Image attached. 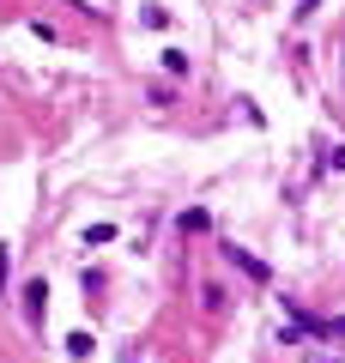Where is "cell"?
Returning <instances> with one entry per match:
<instances>
[{
  "instance_id": "cell-9",
  "label": "cell",
  "mask_w": 345,
  "mask_h": 363,
  "mask_svg": "<svg viewBox=\"0 0 345 363\" xmlns=\"http://www.w3.org/2000/svg\"><path fill=\"white\" fill-rule=\"evenodd\" d=\"M339 73H345V67H339Z\"/></svg>"
},
{
  "instance_id": "cell-3",
  "label": "cell",
  "mask_w": 345,
  "mask_h": 363,
  "mask_svg": "<svg viewBox=\"0 0 345 363\" xmlns=\"http://www.w3.org/2000/svg\"><path fill=\"white\" fill-rule=\"evenodd\" d=\"M164 73L182 79V73H188V55H182V49H164Z\"/></svg>"
},
{
  "instance_id": "cell-5",
  "label": "cell",
  "mask_w": 345,
  "mask_h": 363,
  "mask_svg": "<svg viewBox=\"0 0 345 363\" xmlns=\"http://www.w3.org/2000/svg\"><path fill=\"white\" fill-rule=\"evenodd\" d=\"M85 242H97V248H103V242H115V224H91V230H85Z\"/></svg>"
},
{
  "instance_id": "cell-7",
  "label": "cell",
  "mask_w": 345,
  "mask_h": 363,
  "mask_svg": "<svg viewBox=\"0 0 345 363\" xmlns=\"http://www.w3.org/2000/svg\"><path fill=\"white\" fill-rule=\"evenodd\" d=\"M6 272H13V267H6V248H0V285H6Z\"/></svg>"
},
{
  "instance_id": "cell-1",
  "label": "cell",
  "mask_w": 345,
  "mask_h": 363,
  "mask_svg": "<svg viewBox=\"0 0 345 363\" xmlns=\"http://www.w3.org/2000/svg\"><path fill=\"white\" fill-rule=\"evenodd\" d=\"M224 260H230V267H243L248 279H255V285H267V279H273V272H267V260H255L248 248H236V242H224Z\"/></svg>"
},
{
  "instance_id": "cell-4",
  "label": "cell",
  "mask_w": 345,
  "mask_h": 363,
  "mask_svg": "<svg viewBox=\"0 0 345 363\" xmlns=\"http://www.w3.org/2000/svg\"><path fill=\"white\" fill-rule=\"evenodd\" d=\"M67 351H73V357H91L97 345H91V333H67Z\"/></svg>"
},
{
  "instance_id": "cell-6",
  "label": "cell",
  "mask_w": 345,
  "mask_h": 363,
  "mask_svg": "<svg viewBox=\"0 0 345 363\" xmlns=\"http://www.w3.org/2000/svg\"><path fill=\"white\" fill-rule=\"evenodd\" d=\"M327 169H345V145H333V152H327Z\"/></svg>"
},
{
  "instance_id": "cell-8",
  "label": "cell",
  "mask_w": 345,
  "mask_h": 363,
  "mask_svg": "<svg viewBox=\"0 0 345 363\" xmlns=\"http://www.w3.org/2000/svg\"><path fill=\"white\" fill-rule=\"evenodd\" d=\"M327 333H345V321H333V327H327Z\"/></svg>"
},
{
  "instance_id": "cell-2",
  "label": "cell",
  "mask_w": 345,
  "mask_h": 363,
  "mask_svg": "<svg viewBox=\"0 0 345 363\" xmlns=\"http://www.w3.org/2000/svg\"><path fill=\"white\" fill-rule=\"evenodd\" d=\"M43 303H49V285H43V279H31V285H25V309L43 315Z\"/></svg>"
}]
</instances>
